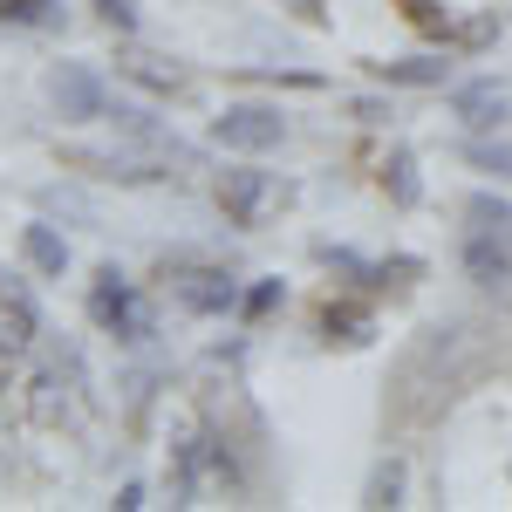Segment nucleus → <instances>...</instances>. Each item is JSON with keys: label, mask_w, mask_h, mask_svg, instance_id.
Masks as SVG:
<instances>
[{"label": "nucleus", "mask_w": 512, "mask_h": 512, "mask_svg": "<svg viewBox=\"0 0 512 512\" xmlns=\"http://www.w3.org/2000/svg\"><path fill=\"white\" fill-rule=\"evenodd\" d=\"M96 14H103L117 35H130V28H137V7H130V0H96Z\"/></svg>", "instance_id": "21"}, {"label": "nucleus", "mask_w": 512, "mask_h": 512, "mask_svg": "<svg viewBox=\"0 0 512 512\" xmlns=\"http://www.w3.org/2000/svg\"><path fill=\"white\" fill-rule=\"evenodd\" d=\"M123 69H130V76L144 82V89H164V96H171V89L185 82V76H178V69H158V62H123Z\"/></svg>", "instance_id": "18"}, {"label": "nucleus", "mask_w": 512, "mask_h": 512, "mask_svg": "<svg viewBox=\"0 0 512 512\" xmlns=\"http://www.w3.org/2000/svg\"><path fill=\"white\" fill-rule=\"evenodd\" d=\"M89 321H96L103 335H117V342H151V328H158V321H151V301H144L117 267H103L96 287H89Z\"/></svg>", "instance_id": "2"}, {"label": "nucleus", "mask_w": 512, "mask_h": 512, "mask_svg": "<svg viewBox=\"0 0 512 512\" xmlns=\"http://www.w3.org/2000/svg\"><path fill=\"white\" fill-rule=\"evenodd\" d=\"M390 89H444L451 82V62L444 55H396V62H369Z\"/></svg>", "instance_id": "9"}, {"label": "nucleus", "mask_w": 512, "mask_h": 512, "mask_svg": "<svg viewBox=\"0 0 512 512\" xmlns=\"http://www.w3.org/2000/svg\"><path fill=\"white\" fill-rule=\"evenodd\" d=\"M465 274L485 287V294H506L512 301V233H492V226H472L465 246H458Z\"/></svg>", "instance_id": "7"}, {"label": "nucleus", "mask_w": 512, "mask_h": 512, "mask_svg": "<svg viewBox=\"0 0 512 512\" xmlns=\"http://www.w3.org/2000/svg\"><path fill=\"white\" fill-rule=\"evenodd\" d=\"M424 274V260H410V253H403V260H383V267H376V280H417Z\"/></svg>", "instance_id": "22"}, {"label": "nucleus", "mask_w": 512, "mask_h": 512, "mask_svg": "<svg viewBox=\"0 0 512 512\" xmlns=\"http://www.w3.org/2000/svg\"><path fill=\"white\" fill-rule=\"evenodd\" d=\"M465 212H472V226H492V233H512V205H506V198L478 192L472 205H465Z\"/></svg>", "instance_id": "17"}, {"label": "nucleus", "mask_w": 512, "mask_h": 512, "mask_svg": "<svg viewBox=\"0 0 512 512\" xmlns=\"http://www.w3.org/2000/svg\"><path fill=\"white\" fill-rule=\"evenodd\" d=\"M21 253H28V267L48 280H62V267H69V239L55 233V226H21Z\"/></svg>", "instance_id": "12"}, {"label": "nucleus", "mask_w": 512, "mask_h": 512, "mask_svg": "<svg viewBox=\"0 0 512 512\" xmlns=\"http://www.w3.org/2000/svg\"><path fill=\"white\" fill-rule=\"evenodd\" d=\"M280 178L274 171H226L219 178V205H226V219L233 226H267V212L280 205Z\"/></svg>", "instance_id": "6"}, {"label": "nucleus", "mask_w": 512, "mask_h": 512, "mask_svg": "<svg viewBox=\"0 0 512 512\" xmlns=\"http://www.w3.org/2000/svg\"><path fill=\"white\" fill-rule=\"evenodd\" d=\"M280 301H287V294H280V280H260V287H253V294H246V301H239V308H246V315L260 321V315H274Z\"/></svg>", "instance_id": "19"}, {"label": "nucleus", "mask_w": 512, "mask_h": 512, "mask_svg": "<svg viewBox=\"0 0 512 512\" xmlns=\"http://www.w3.org/2000/svg\"><path fill=\"white\" fill-rule=\"evenodd\" d=\"M383 192H390L396 205H417V198H424V185H417V151H410V144H396L390 158H383Z\"/></svg>", "instance_id": "13"}, {"label": "nucleus", "mask_w": 512, "mask_h": 512, "mask_svg": "<svg viewBox=\"0 0 512 512\" xmlns=\"http://www.w3.org/2000/svg\"><path fill=\"white\" fill-rule=\"evenodd\" d=\"M280 7H294L301 21H328V0H280Z\"/></svg>", "instance_id": "23"}, {"label": "nucleus", "mask_w": 512, "mask_h": 512, "mask_svg": "<svg viewBox=\"0 0 512 512\" xmlns=\"http://www.w3.org/2000/svg\"><path fill=\"white\" fill-rule=\"evenodd\" d=\"M321 335L342 342V349H362V342L376 335V315H369L362 301H328V308H321Z\"/></svg>", "instance_id": "11"}, {"label": "nucleus", "mask_w": 512, "mask_h": 512, "mask_svg": "<svg viewBox=\"0 0 512 512\" xmlns=\"http://www.w3.org/2000/svg\"><path fill=\"white\" fill-rule=\"evenodd\" d=\"M35 328H41L35 301L0 274V349H28V342H35Z\"/></svg>", "instance_id": "10"}, {"label": "nucleus", "mask_w": 512, "mask_h": 512, "mask_svg": "<svg viewBox=\"0 0 512 512\" xmlns=\"http://www.w3.org/2000/svg\"><path fill=\"white\" fill-rule=\"evenodd\" d=\"M506 110H512V96H506L499 76H478V82H458V89H451V117L472 123V130H499Z\"/></svg>", "instance_id": "8"}, {"label": "nucleus", "mask_w": 512, "mask_h": 512, "mask_svg": "<svg viewBox=\"0 0 512 512\" xmlns=\"http://www.w3.org/2000/svg\"><path fill=\"white\" fill-rule=\"evenodd\" d=\"M362 506H403V458H383L376 472H369V492H362Z\"/></svg>", "instance_id": "15"}, {"label": "nucleus", "mask_w": 512, "mask_h": 512, "mask_svg": "<svg viewBox=\"0 0 512 512\" xmlns=\"http://www.w3.org/2000/svg\"><path fill=\"white\" fill-rule=\"evenodd\" d=\"M48 103H55L69 123L110 117V89H103L96 69H82V62H55V69H48Z\"/></svg>", "instance_id": "4"}, {"label": "nucleus", "mask_w": 512, "mask_h": 512, "mask_svg": "<svg viewBox=\"0 0 512 512\" xmlns=\"http://www.w3.org/2000/svg\"><path fill=\"white\" fill-rule=\"evenodd\" d=\"M349 110H355V117H362V123H383V117H390V110H383L376 96H362V103H349Z\"/></svg>", "instance_id": "24"}, {"label": "nucleus", "mask_w": 512, "mask_h": 512, "mask_svg": "<svg viewBox=\"0 0 512 512\" xmlns=\"http://www.w3.org/2000/svg\"><path fill=\"white\" fill-rule=\"evenodd\" d=\"M444 41H451V48H465V55H478V48H492V41H499V14H472V21H451V28H444Z\"/></svg>", "instance_id": "16"}, {"label": "nucleus", "mask_w": 512, "mask_h": 512, "mask_svg": "<svg viewBox=\"0 0 512 512\" xmlns=\"http://www.w3.org/2000/svg\"><path fill=\"white\" fill-rule=\"evenodd\" d=\"M212 137H219L226 151L260 158V151H274L280 137H287V123H280V110H267V103H226V117H212Z\"/></svg>", "instance_id": "5"}, {"label": "nucleus", "mask_w": 512, "mask_h": 512, "mask_svg": "<svg viewBox=\"0 0 512 512\" xmlns=\"http://www.w3.org/2000/svg\"><path fill=\"white\" fill-rule=\"evenodd\" d=\"M171 478H178V499H185V506H212V499L239 492L233 451H226L219 437H205V431H192L178 451H171Z\"/></svg>", "instance_id": "1"}, {"label": "nucleus", "mask_w": 512, "mask_h": 512, "mask_svg": "<svg viewBox=\"0 0 512 512\" xmlns=\"http://www.w3.org/2000/svg\"><path fill=\"white\" fill-rule=\"evenodd\" d=\"M62 0H0V28H55Z\"/></svg>", "instance_id": "14"}, {"label": "nucleus", "mask_w": 512, "mask_h": 512, "mask_svg": "<svg viewBox=\"0 0 512 512\" xmlns=\"http://www.w3.org/2000/svg\"><path fill=\"white\" fill-rule=\"evenodd\" d=\"M164 294L178 301V308H192V315H233L239 308V287L219 267H198V260H164L158 267Z\"/></svg>", "instance_id": "3"}, {"label": "nucleus", "mask_w": 512, "mask_h": 512, "mask_svg": "<svg viewBox=\"0 0 512 512\" xmlns=\"http://www.w3.org/2000/svg\"><path fill=\"white\" fill-rule=\"evenodd\" d=\"M403 14H410V21H417V28H431V35H444V28H451V21H444V7H437V0H403Z\"/></svg>", "instance_id": "20"}]
</instances>
